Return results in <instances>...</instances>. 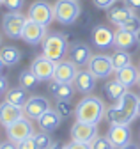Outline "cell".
I'll list each match as a JSON object with an SVG mask.
<instances>
[{
    "instance_id": "6da1fadb",
    "label": "cell",
    "mask_w": 140,
    "mask_h": 149,
    "mask_svg": "<svg viewBox=\"0 0 140 149\" xmlns=\"http://www.w3.org/2000/svg\"><path fill=\"white\" fill-rule=\"evenodd\" d=\"M107 107L105 103L96 98V96H85L82 101H78V105L75 107V117L76 121L82 123H89V124H96L105 117Z\"/></svg>"
},
{
    "instance_id": "7a4b0ae2",
    "label": "cell",
    "mask_w": 140,
    "mask_h": 149,
    "mask_svg": "<svg viewBox=\"0 0 140 149\" xmlns=\"http://www.w3.org/2000/svg\"><path fill=\"white\" fill-rule=\"evenodd\" d=\"M82 13V6L78 0H57L53 4L55 20L60 25H73Z\"/></svg>"
},
{
    "instance_id": "3957f363",
    "label": "cell",
    "mask_w": 140,
    "mask_h": 149,
    "mask_svg": "<svg viewBox=\"0 0 140 149\" xmlns=\"http://www.w3.org/2000/svg\"><path fill=\"white\" fill-rule=\"evenodd\" d=\"M41 46H43V55L53 62H60L67 52V43L62 34H46Z\"/></svg>"
},
{
    "instance_id": "277c9868",
    "label": "cell",
    "mask_w": 140,
    "mask_h": 149,
    "mask_svg": "<svg viewBox=\"0 0 140 149\" xmlns=\"http://www.w3.org/2000/svg\"><path fill=\"white\" fill-rule=\"evenodd\" d=\"M27 23V16L20 11H11L2 14V30L9 39H21V32Z\"/></svg>"
},
{
    "instance_id": "5b68a950",
    "label": "cell",
    "mask_w": 140,
    "mask_h": 149,
    "mask_svg": "<svg viewBox=\"0 0 140 149\" xmlns=\"http://www.w3.org/2000/svg\"><path fill=\"white\" fill-rule=\"evenodd\" d=\"M28 18L43 27H50V23L55 20L53 14V6H50L46 0H37L34 2L28 9Z\"/></svg>"
},
{
    "instance_id": "8992f818",
    "label": "cell",
    "mask_w": 140,
    "mask_h": 149,
    "mask_svg": "<svg viewBox=\"0 0 140 149\" xmlns=\"http://www.w3.org/2000/svg\"><path fill=\"white\" fill-rule=\"evenodd\" d=\"M50 101L44 96H30L27 100V103L21 107L23 110V116L30 121H39L41 116H44L46 112L50 110Z\"/></svg>"
},
{
    "instance_id": "52a82bcc",
    "label": "cell",
    "mask_w": 140,
    "mask_h": 149,
    "mask_svg": "<svg viewBox=\"0 0 140 149\" xmlns=\"http://www.w3.org/2000/svg\"><path fill=\"white\" fill-rule=\"evenodd\" d=\"M87 69H89L96 78H108L110 74L114 73V66H112V57L105 53H98L92 55L89 64H87Z\"/></svg>"
},
{
    "instance_id": "ba28073f",
    "label": "cell",
    "mask_w": 140,
    "mask_h": 149,
    "mask_svg": "<svg viewBox=\"0 0 140 149\" xmlns=\"http://www.w3.org/2000/svg\"><path fill=\"white\" fill-rule=\"evenodd\" d=\"M34 133H36V132H34V126H32L30 119H27L25 116L21 119H18L16 123H12L11 126H7V137L14 144H20L21 140L32 137Z\"/></svg>"
},
{
    "instance_id": "9c48e42d",
    "label": "cell",
    "mask_w": 140,
    "mask_h": 149,
    "mask_svg": "<svg viewBox=\"0 0 140 149\" xmlns=\"http://www.w3.org/2000/svg\"><path fill=\"white\" fill-rule=\"evenodd\" d=\"M30 69H32V73L37 77L39 82H50V80H53L55 62L50 61L48 57H44V55H39V57H36V59L32 61Z\"/></svg>"
},
{
    "instance_id": "30bf717a",
    "label": "cell",
    "mask_w": 140,
    "mask_h": 149,
    "mask_svg": "<svg viewBox=\"0 0 140 149\" xmlns=\"http://www.w3.org/2000/svg\"><path fill=\"white\" fill-rule=\"evenodd\" d=\"M46 34H48L46 27H43V25H39L36 22H32L30 18L27 16V23L23 27V32H21V39L27 45H32V46L34 45H41L43 39L46 37Z\"/></svg>"
},
{
    "instance_id": "8fae6325",
    "label": "cell",
    "mask_w": 140,
    "mask_h": 149,
    "mask_svg": "<svg viewBox=\"0 0 140 149\" xmlns=\"http://www.w3.org/2000/svg\"><path fill=\"white\" fill-rule=\"evenodd\" d=\"M98 137V128L96 124H89V123H82V121H76L73 126H71V139L76 140V142H85L89 144L92 142V139Z\"/></svg>"
},
{
    "instance_id": "7c38bea8",
    "label": "cell",
    "mask_w": 140,
    "mask_h": 149,
    "mask_svg": "<svg viewBox=\"0 0 140 149\" xmlns=\"http://www.w3.org/2000/svg\"><path fill=\"white\" fill-rule=\"evenodd\" d=\"M114 36H115V32L112 29H108L107 25H96L92 29L91 39H92L94 46H98L101 50H107V48L114 46Z\"/></svg>"
},
{
    "instance_id": "4fadbf2b",
    "label": "cell",
    "mask_w": 140,
    "mask_h": 149,
    "mask_svg": "<svg viewBox=\"0 0 140 149\" xmlns=\"http://www.w3.org/2000/svg\"><path fill=\"white\" fill-rule=\"evenodd\" d=\"M76 66L71 61H60L55 62V73H53V82L59 84H73L75 77H76Z\"/></svg>"
},
{
    "instance_id": "5bb4252c",
    "label": "cell",
    "mask_w": 140,
    "mask_h": 149,
    "mask_svg": "<svg viewBox=\"0 0 140 149\" xmlns=\"http://www.w3.org/2000/svg\"><path fill=\"white\" fill-rule=\"evenodd\" d=\"M96 77L89 71V69H80L76 73V77L73 80V85L76 87L78 92H83V94H89L96 89Z\"/></svg>"
},
{
    "instance_id": "9a60e30c",
    "label": "cell",
    "mask_w": 140,
    "mask_h": 149,
    "mask_svg": "<svg viewBox=\"0 0 140 149\" xmlns=\"http://www.w3.org/2000/svg\"><path fill=\"white\" fill-rule=\"evenodd\" d=\"M23 117V110L21 107H16V105H11L7 101H2L0 103V124L2 126H11L12 123H16L18 119Z\"/></svg>"
},
{
    "instance_id": "2e32d148",
    "label": "cell",
    "mask_w": 140,
    "mask_h": 149,
    "mask_svg": "<svg viewBox=\"0 0 140 149\" xmlns=\"http://www.w3.org/2000/svg\"><path fill=\"white\" fill-rule=\"evenodd\" d=\"M91 57H92V53H91V48L87 46L85 43H75L73 46H71V50H69V61H71L76 68L78 66H87L89 64V61H91Z\"/></svg>"
},
{
    "instance_id": "e0dca14e",
    "label": "cell",
    "mask_w": 140,
    "mask_h": 149,
    "mask_svg": "<svg viewBox=\"0 0 140 149\" xmlns=\"http://www.w3.org/2000/svg\"><path fill=\"white\" fill-rule=\"evenodd\" d=\"M138 100H140V96H137L135 92H131V91H128L124 96H122L119 101H115V105L124 112V114L128 116V117H131V119H135L137 117V107H138Z\"/></svg>"
},
{
    "instance_id": "ac0fdd59",
    "label": "cell",
    "mask_w": 140,
    "mask_h": 149,
    "mask_svg": "<svg viewBox=\"0 0 140 149\" xmlns=\"http://www.w3.org/2000/svg\"><path fill=\"white\" fill-rule=\"evenodd\" d=\"M107 137H108V140H110V142L115 146V149H117V147H121V146H124V144L130 142L131 133H130V128H128V126H117V124H114V126H110Z\"/></svg>"
},
{
    "instance_id": "d6986e66",
    "label": "cell",
    "mask_w": 140,
    "mask_h": 149,
    "mask_svg": "<svg viewBox=\"0 0 140 149\" xmlns=\"http://www.w3.org/2000/svg\"><path fill=\"white\" fill-rule=\"evenodd\" d=\"M108 11V20L114 23V25H117V27H121L122 23H124L128 18H131L135 13L130 9V7H126L124 4H114L110 9H107Z\"/></svg>"
},
{
    "instance_id": "ffe728a7",
    "label": "cell",
    "mask_w": 140,
    "mask_h": 149,
    "mask_svg": "<svg viewBox=\"0 0 140 149\" xmlns=\"http://www.w3.org/2000/svg\"><path fill=\"white\" fill-rule=\"evenodd\" d=\"M137 43H138L137 34L128 32V30H124V29H117V30H115L114 45H115L119 50H130V48H135Z\"/></svg>"
},
{
    "instance_id": "44dd1931",
    "label": "cell",
    "mask_w": 140,
    "mask_h": 149,
    "mask_svg": "<svg viewBox=\"0 0 140 149\" xmlns=\"http://www.w3.org/2000/svg\"><path fill=\"white\" fill-rule=\"evenodd\" d=\"M62 116L59 114V112L57 110H53V108H50L48 112H46V114L44 116H41L39 117V126H41V130H43V132H55V130L60 126V123H62Z\"/></svg>"
},
{
    "instance_id": "7402d4cb",
    "label": "cell",
    "mask_w": 140,
    "mask_h": 149,
    "mask_svg": "<svg viewBox=\"0 0 140 149\" xmlns=\"http://www.w3.org/2000/svg\"><path fill=\"white\" fill-rule=\"evenodd\" d=\"M115 73H117L115 78H117L122 85H126V87H133V85L138 82V77H140V71H138L133 64H130V66H126V68H121V69H117Z\"/></svg>"
},
{
    "instance_id": "603a6c76",
    "label": "cell",
    "mask_w": 140,
    "mask_h": 149,
    "mask_svg": "<svg viewBox=\"0 0 140 149\" xmlns=\"http://www.w3.org/2000/svg\"><path fill=\"white\" fill-rule=\"evenodd\" d=\"M105 117H107V121L110 123V126H114V124H117V126H130V123L133 121V119L128 117L117 105L108 107L107 112H105Z\"/></svg>"
},
{
    "instance_id": "cb8c5ba5",
    "label": "cell",
    "mask_w": 140,
    "mask_h": 149,
    "mask_svg": "<svg viewBox=\"0 0 140 149\" xmlns=\"http://www.w3.org/2000/svg\"><path fill=\"white\" fill-rule=\"evenodd\" d=\"M4 96H6V101H7V103L16 105V107H23V105L27 103V100L30 98V96H28V89H25V87H21V85L7 89V92H6Z\"/></svg>"
},
{
    "instance_id": "d4e9b609",
    "label": "cell",
    "mask_w": 140,
    "mask_h": 149,
    "mask_svg": "<svg viewBox=\"0 0 140 149\" xmlns=\"http://www.w3.org/2000/svg\"><path fill=\"white\" fill-rule=\"evenodd\" d=\"M50 92L57 101L60 100H71L73 94H75V89H73V84H59V82H50Z\"/></svg>"
},
{
    "instance_id": "484cf974",
    "label": "cell",
    "mask_w": 140,
    "mask_h": 149,
    "mask_svg": "<svg viewBox=\"0 0 140 149\" xmlns=\"http://www.w3.org/2000/svg\"><path fill=\"white\" fill-rule=\"evenodd\" d=\"M0 59H2L4 66L12 68V66H16V64L21 61V52L16 48V46L7 45V46H4L2 50H0Z\"/></svg>"
},
{
    "instance_id": "4316f807",
    "label": "cell",
    "mask_w": 140,
    "mask_h": 149,
    "mask_svg": "<svg viewBox=\"0 0 140 149\" xmlns=\"http://www.w3.org/2000/svg\"><path fill=\"white\" fill-rule=\"evenodd\" d=\"M105 92H107V96H108L112 101H119V100L128 92V87L122 85L117 78H114V80H110L107 85H105Z\"/></svg>"
},
{
    "instance_id": "83f0119b",
    "label": "cell",
    "mask_w": 140,
    "mask_h": 149,
    "mask_svg": "<svg viewBox=\"0 0 140 149\" xmlns=\"http://www.w3.org/2000/svg\"><path fill=\"white\" fill-rule=\"evenodd\" d=\"M112 66H114V71L121 69V68H126L131 64V55L128 50H115L112 55Z\"/></svg>"
},
{
    "instance_id": "f1b7e54d",
    "label": "cell",
    "mask_w": 140,
    "mask_h": 149,
    "mask_svg": "<svg viewBox=\"0 0 140 149\" xmlns=\"http://www.w3.org/2000/svg\"><path fill=\"white\" fill-rule=\"evenodd\" d=\"M39 84V80H37V77L32 73V69L28 68V69H23L21 73H20V85L21 87H25V89H36V85Z\"/></svg>"
},
{
    "instance_id": "f546056e",
    "label": "cell",
    "mask_w": 140,
    "mask_h": 149,
    "mask_svg": "<svg viewBox=\"0 0 140 149\" xmlns=\"http://www.w3.org/2000/svg\"><path fill=\"white\" fill-rule=\"evenodd\" d=\"M34 140H36V147L37 149H50L53 146V140H51L48 132H36L34 133Z\"/></svg>"
},
{
    "instance_id": "4dcf8cb0",
    "label": "cell",
    "mask_w": 140,
    "mask_h": 149,
    "mask_svg": "<svg viewBox=\"0 0 140 149\" xmlns=\"http://www.w3.org/2000/svg\"><path fill=\"white\" fill-rule=\"evenodd\" d=\"M91 149H115V146L108 140V137L98 135L96 139H92V142H89Z\"/></svg>"
},
{
    "instance_id": "1f68e13d",
    "label": "cell",
    "mask_w": 140,
    "mask_h": 149,
    "mask_svg": "<svg viewBox=\"0 0 140 149\" xmlns=\"http://www.w3.org/2000/svg\"><path fill=\"white\" fill-rule=\"evenodd\" d=\"M119 29H124V30H128V32L138 34V32H140V16L133 14V16H131V18H128V20L122 23Z\"/></svg>"
},
{
    "instance_id": "d6a6232c",
    "label": "cell",
    "mask_w": 140,
    "mask_h": 149,
    "mask_svg": "<svg viewBox=\"0 0 140 149\" xmlns=\"http://www.w3.org/2000/svg\"><path fill=\"white\" fill-rule=\"evenodd\" d=\"M57 112L62 117H67L73 114V105L69 103V100H60V101H57Z\"/></svg>"
},
{
    "instance_id": "836d02e7",
    "label": "cell",
    "mask_w": 140,
    "mask_h": 149,
    "mask_svg": "<svg viewBox=\"0 0 140 149\" xmlns=\"http://www.w3.org/2000/svg\"><path fill=\"white\" fill-rule=\"evenodd\" d=\"M9 11H20L21 7H23V4H25V0H4L2 2Z\"/></svg>"
},
{
    "instance_id": "e575fe53",
    "label": "cell",
    "mask_w": 140,
    "mask_h": 149,
    "mask_svg": "<svg viewBox=\"0 0 140 149\" xmlns=\"http://www.w3.org/2000/svg\"><path fill=\"white\" fill-rule=\"evenodd\" d=\"M16 146H18V149H37L36 147V140H34V135L25 139V140H21L20 144H16Z\"/></svg>"
},
{
    "instance_id": "d590c367",
    "label": "cell",
    "mask_w": 140,
    "mask_h": 149,
    "mask_svg": "<svg viewBox=\"0 0 140 149\" xmlns=\"http://www.w3.org/2000/svg\"><path fill=\"white\" fill-rule=\"evenodd\" d=\"M92 2H94V6L98 9H110L117 0H92Z\"/></svg>"
},
{
    "instance_id": "8d00e7d4",
    "label": "cell",
    "mask_w": 140,
    "mask_h": 149,
    "mask_svg": "<svg viewBox=\"0 0 140 149\" xmlns=\"http://www.w3.org/2000/svg\"><path fill=\"white\" fill-rule=\"evenodd\" d=\"M66 149H91L89 144H85V142H76V140H71V144H67Z\"/></svg>"
},
{
    "instance_id": "74e56055",
    "label": "cell",
    "mask_w": 140,
    "mask_h": 149,
    "mask_svg": "<svg viewBox=\"0 0 140 149\" xmlns=\"http://www.w3.org/2000/svg\"><path fill=\"white\" fill-rule=\"evenodd\" d=\"M122 4H124L126 7H130L133 13L140 11V0H122Z\"/></svg>"
},
{
    "instance_id": "f35d334b",
    "label": "cell",
    "mask_w": 140,
    "mask_h": 149,
    "mask_svg": "<svg viewBox=\"0 0 140 149\" xmlns=\"http://www.w3.org/2000/svg\"><path fill=\"white\" fill-rule=\"evenodd\" d=\"M6 92H7V78L0 74V96L6 94Z\"/></svg>"
},
{
    "instance_id": "ab89813d",
    "label": "cell",
    "mask_w": 140,
    "mask_h": 149,
    "mask_svg": "<svg viewBox=\"0 0 140 149\" xmlns=\"http://www.w3.org/2000/svg\"><path fill=\"white\" fill-rule=\"evenodd\" d=\"M0 149H18V146H16L14 142H11V140H7V142L0 144Z\"/></svg>"
},
{
    "instance_id": "60d3db41",
    "label": "cell",
    "mask_w": 140,
    "mask_h": 149,
    "mask_svg": "<svg viewBox=\"0 0 140 149\" xmlns=\"http://www.w3.org/2000/svg\"><path fill=\"white\" fill-rule=\"evenodd\" d=\"M117 149H138V146H137V144H131V142H128V144L121 146V147H117Z\"/></svg>"
},
{
    "instance_id": "b9f144b4",
    "label": "cell",
    "mask_w": 140,
    "mask_h": 149,
    "mask_svg": "<svg viewBox=\"0 0 140 149\" xmlns=\"http://www.w3.org/2000/svg\"><path fill=\"white\" fill-rule=\"evenodd\" d=\"M50 149H66V146H62V144H59V142H53V146H51Z\"/></svg>"
},
{
    "instance_id": "7bdbcfd3",
    "label": "cell",
    "mask_w": 140,
    "mask_h": 149,
    "mask_svg": "<svg viewBox=\"0 0 140 149\" xmlns=\"http://www.w3.org/2000/svg\"><path fill=\"white\" fill-rule=\"evenodd\" d=\"M6 66H4V62H2V59H0V74H2V69H4Z\"/></svg>"
},
{
    "instance_id": "ee69618b",
    "label": "cell",
    "mask_w": 140,
    "mask_h": 149,
    "mask_svg": "<svg viewBox=\"0 0 140 149\" xmlns=\"http://www.w3.org/2000/svg\"><path fill=\"white\" fill-rule=\"evenodd\" d=\"M137 116H140V100H138V107H137Z\"/></svg>"
},
{
    "instance_id": "f6af8a7d",
    "label": "cell",
    "mask_w": 140,
    "mask_h": 149,
    "mask_svg": "<svg viewBox=\"0 0 140 149\" xmlns=\"http://www.w3.org/2000/svg\"><path fill=\"white\" fill-rule=\"evenodd\" d=\"M137 39H138V43H140V32H138V34H137Z\"/></svg>"
},
{
    "instance_id": "bcb514c9",
    "label": "cell",
    "mask_w": 140,
    "mask_h": 149,
    "mask_svg": "<svg viewBox=\"0 0 140 149\" xmlns=\"http://www.w3.org/2000/svg\"><path fill=\"white\" fill-rule=\"evenodd\" d=\"M137 84H138V87H140V77H138V82H137Z\"/></svg>"
},
{
    "instance_id": "7dc6e473",
    "label": "cell",
    "mask_w": 140,
    "mask_h": 149,
    "mask_svg": "<svg viewBox=\"0 0 140 149\" xmlns=\"http://www.w3.org/2000/svg\"><path fill=\"white\" fill-rule=\"evenodd\" d=\"M2 2H4V0H0V6H2Z\"/></svg>"
},
{
    "instance_id": "c3c4849f",
    "label": "cell",
    "mask_w": 140,
    "mask_h": 149,
    "mask_svg": "<svg viewBox=\"0 0 140 149\" xmlns=\"http://www.w3.org/2000/svg\"><path fill=\"white\" fill-rule=\"evenodd\" d=\"M0 41H2V36H0Z\"/></svg>"
}]
</instances>
